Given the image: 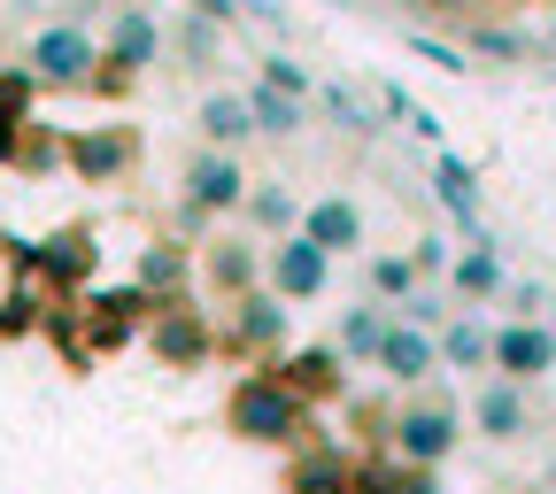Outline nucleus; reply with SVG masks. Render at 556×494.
Wrapping results in <instances>:
<instances>
[{
  "label": "nucleus",
  "mask_w": 556,
  "mask_h": 494,
  "mask_svg": "<svg viewBox=\"0 0 556 494\" xmlns=\"http://www.w3.org/2000/svg\"><path fill=\"white\" fill-rule=\"evenodd\" d=\"M225 433L248 441V448H287V456H294V448H309V402L263 364V371L232 379V394H225Z\"/></svg>",
  "instance_id": "f257e3e1"
},
{
  "label": "nucleus",
  "mask_w": 556,
  "mask_h": 494,
  "mask_svg": "<svg viewBox=\"0 0 556 494\" xmlns=\"http://www.w3.org/2000/svg\"><path fill=\"white\" fill-rule=\"evenodd\" d=\"M456 448H464V402H456L448 387H417V394L394 409L387 456H394V464H417V471H441Z\"/></svg>",
  "instance_id": "f03ea898"
},
{
  "label": "nucleus",
  "mask_w": 556,
  "mask_h": 494,
  "mask_svg": "<svg viewBox=\"0 0 556 494\" xmlns=\"http://www.w3.org/2000/svg\"><path fill=\"white\" fill-rule=\"evenodd\" d=\"M24 69L39 86H54V93H86L101 78V39L86 24H39L31 47H24Z\"/></svg>",
  "instance_id": "7ed1b4c3"
},
{
  "label": "nucleus",
  "mask_w": 556,
  "mask_h": 494,
  "mask_svg": "<svg viewBox=\"0 0 556 494\" xmlns=\"http://www.w3.org/2000/svg\"><path fill=\"white\" fill-rule=\"evenodd\" d=\"M287 332H294V309L278 302L270 287H255V294H240V302H225V325H217V347H232V356H248L255 371L263 364H278L287 356Z\"/></svg>",
  "instance_id": "20e7f679"
},
{
  "label": "nucleus",
  "mask_w": 556,
  "mask_h": 494,
  "mask_svg": "<svg viewBox=\"0 0 556 494\" xmlns=\"http://www.w3.org/2000/svg\"><path fill=\"white\" fill-rule=\"evenodd\" d=\"M163 62V24L148 9H116L109 16V39H101V78L93 93H124L131 78H148V69Z\"/></svg>",
  "instance_id": "39448f33"
},
{
  "label": "nucleus",
  "mask_w": 556,
  "mask_h": 494,
  "mask_svg": "<svg viewBox=\"0 0 556 494\" xmlns=\"http://www.w3.org/2000/svg\"><path fill=\"white\" fill-rule=\"evenodd\" d=\"M464 426H471L479 441H495V448L533 441V426H541L533 387H510V379H495V371H486V379L471 387V402H464Z\"/></svg>",
  "instance_id": "423d86ee"
},
{
  "label": "nucleus",
  "mask_w": 556,
  "mask_h": 494,
  "mask_svg": "<svg viewBox=\"0 0 556 494\" xmlns=\"http://www.w3.org/2000/svg\"><path fill=\"white\" fill-rule=\"evenodd\" d=\"M16 255H24L31 278H47V287H62V294H86V287H93V270H101V240H93V225H54L47 240L16 248Z\"/></svg>",
  "instance_id": "0eeeda50"
},
{
  "label": "nucleus",
  "mask_w": 556,
  "mask_h": 494,
  "mask_svg": "<svg viewBox=\"0 0 556 494\" xmlns=\"http://www.w3.org/2000/svg\"><path fill=\"white\" fill-rule=\"evenodd\" d=\"M248 163L240 155H225V148H193V163H186V178H178V201H193L208 225L217 217H240L248 208Z\"/></svg>",
  "instance_id": "6e6552de"
},
{
  "label": "nucleus",
  "mask_w": 556,
  "mask_h": 494,
  "mask_svg": "<svg viewBox=\"0 0 556 494\" xmlns=\"http://www.w3.org/2000/svg\"><path fill=\"white\" fill-rule=\"evenodd\" d=\"M263 287L278 294V302H317L325 287H332V255L309 240V232H287V240H270L263 248Z\"/></svg>",
  "instance_id": "1a4fd4ad"
},
{
  "label": "nucleus",
  "mask_w": 556,
  "mask_h": 494,
  "mask_svg": "<svg viewBox=\"0 0 556 494\" xmlns=\"http://www.w3.org/2000/svg\"><path fill=\"white\" fill-rule=\"evenodd\" d=\"M148 347L170 371H201L208 356H217V325H208V309H193V294H186V302H163L148 317Z\"/></svg>",
  "instance_id": "9d476101"
},
{
  "label": "nucleus",
  "mask_w": 556,
  "mask_h": 494,
  "mask_svg": "<svg viewBox=\"0 0 556 494\" xmlns=\"http://www.w3.org/2000/svg\"><path fill=\"white\" fill-rule=\"evenodd\" d=\"M62 163L78 170L86 186H116V178H131V163H139V131H131V124L70 131V139H62Z\"/></svg>",
  "instance_id": "9b49d317"
},
{
  "label": "nucleus",
  "mask_w": 556,
  "mask_h": 494,
  "mask_svg": "<svg viewBox=\"0 0 556 494\" xmlns=\"http://www.w3.org/2000/svg\"><path fill=\"white\" fill-rule=\"evenodd\" d=\"M495 379H510V387H541V379H556V325L503 317V325H495Z\"/></svg>",
  "instance_id": "f8f14e48"
},
{
  "label": "nucleus",
  "mask_w": 556,
  "mask_h": 494,
  "mask_svg": "<svg viewBox=\"0 0 556 494\" xmlns=\"http://www.w3.org/2000/svg\"><path fill=\"white\" fill-rule=\"evenodd\" d=\"M371 371H379L387 387H409V394H417V387L441 379V340H433L426 325H402V317H394L387 340H379V364H371Z\"/></svg>",
  "instance_id": "ddd939ff"
},
{
  "label": "nucleus",
  "mask_w": 556,
  "mask_h": 494,
  "mask_svg": "<svg viewBox=\"0 0 556 494\" xmlns=\"http://www.w3.org/2000/svg\"><path fill=\"white\" fill-rule=\"evenodd\" d=\"M503 287H510V263H503L495 232L471 240V248H456V263H448V302H456V309H486V302H503Z\"/></svg>",
  "instance_id": "4468645a"
},
{
  "label": "nucleus",
  "mask_w": 556,
  "mask_h": 494,
  "mask_svg": "<svg viewBox=\"0 0 556 494\" xmlns=\"http://www.w3.org/2000/svg\"><path fill=\"white\" fill-rule=\"evenodd\" d=\"M270 371H278V379H287V387H294V394H302L309 409H317V402H340V394H348V356H340V347H332V340H309V347H287V356H278Z\"/></svg>",
  "instance_id": "2eb2a0df"
},
{
  "label": "nucleus",
  "mask_w": 556,
  "mask_h": 494,
  "mask_svg": "<svg viewBox=\"0 0 556 494\" xmlns=\"http://www.w3.org/2000/svg\"><path fill=\"white\" fill-rule=\"evenodd\" d=\"M201 287L217 294V302H240L263 287V248L248 232H225V240H208L201 248Z\"/></svg>",
  "instance_id": "dca6fc26"
},
{
  "label": "nucleus",
  "mask_w": 556,
  "mask_h": 494,
  "mask_svg": "<svg viewBox=\"0 0 556 494\" xmlns=\"http://www.w3.org/2000/svg\"><path fill=\"white\" fill-rule=\"evenodd\" d=\"M155 302L139 287H86V340L93 347H124L131 332H148Z\"/></svg>",
  "instance_id": "f3484780"
},
{
  "label": "nucleus",
  "mask_w": 556,
  "mask_h": 494,
  "mask_svg": "<svg viewBox=\"0 0 556 494\" xmlns=\"http://www.w3.org/2000/svg\"><path fill=\"white\" fill-rule=\"evenodd\" d=\"M131 287L148 294L155 309H163V302H186V294H193V248H186V240H148V248H139V263H131Z\"/></svg>",
  "instance_id": "a211bd4d"
},
{
  "label": "nucleus",
  "mask_w": 556,
  "mask_h": 494,
  "mask_svg": "<svg viewBox=\"0 0 556 494\" xmlns=\"http://www.w3.org/2000/svg\"><path fill=\"white\" fill-rule=\"evenodd\" d=\"M278 494H356V456L332 448V441H309L287 456V479H278Z\"/></svg>",
  "instance_id": "6ab92c4d"
},
{
  "label": "nucleus",
  "mask_w": 556,
  "mask_h": 494,
  "mask_svg": "<svg viewBox=\"0 0 556 494\" xmlns=\"http://www.w3.org/2000/svg\"><path fill=\"white\" fill-rule=\"evenodd\" d=\"M433 340H441V371H464V379H486V371H495V325H486L479 309H456Z\"/></svg>",
  "instance_id": "aec40b11"
},
{
  "label": "nucleus",
  "mask_w": 556,
  "mask_h": 494,
  "mask_svg": "<svg viewBox=\"0 0 556 494\" xmlns=\"http://www.w3.org/2000/svg\"><path fill=\"white\" fill-rule=\"evenodd\" d=\"M302 232L325 248V255H356L364 248V201L356 193H317L302 208Z\"/></svg>",
  "instance_id": "412c9836"
},
{
  "label": "nucleus",
  "mask_w": 556,
  "mask_h": 494,
  "mask_svg": "<svg viewBox=\"0 0 556 494\" xmlns=\"http://www.w3.org/2000/svg\"><path fill=\"white\" fill-rule=\"evenodd\" d=\"M433 193H441V208L471 232V240H486V201H479V178H471V163L464 155H433Z\"/></svg>",
  "instance_id": "4be33fe9"
},
{
  "label": "nucleus",
  "mask_w": 556,
  "mask_h": 494,
  "mask_svg": "<svg viewBox=\"0 0 556 494\" xmlns=\"http://www.w3.org/2000/svg\"><path fill=\"white\" fill-rule=\"evenodd\" d=\"M193 131H201V148H225V155H240L248 139H255L248 93H201V109H193Z\"/></svg>",
  "instance_id": "5701e85b"
},
{
  "label": "nucleus",
  "mask_w": 556,
  "mask_h": 494,
  "mask_svg": "<svg viewBox=\"0 0 556 494\" xmlns=\"http://www.w3.org/2000/svg\"><path fill=\"white\" fill-rule=\"evenodd\" d=\"M240 217L263 232V248L270 240H287V232H302V201H294V186L287 178H255L248 186V208H240Z\"/></svg>",
  "instance_id": "b1692460"
},
{
  "label": "nucleus",
  "mask_w": 556,
  "mask_h": 494,
  "mask_svg": "<svg viewBox=\"0 0 556 494\" xmlns=\"http://www.w3.org/2000/svg\"><path fill=\"white\" fill-rule=\"evenodd\" d=\"M387 325H394V309H387V302H348V309H340L332 347H340L348 364H379V340H387Z\"/></svg>",
  "instance_id": "393cba45"
},
{
  "label": "nucleus",
  "mask_w": 556,
  "mask_h": 494,
  "mask_svg": "<svg viewBox=\"0 0 556 494\" xmlns=\"http://www.w3.org/2000/svg\"><path fill=\"white\" fill-rule=\"evenodd\" d=\"M356 494H448V486H441V471H417V464L371 456V464H356Z\"/></svg>",
  "instance_id": "a878e982"
},
{
  "label": "nucleus",
  "mask_w": 556,
  "mask_h": 494,
  "mask_svg": "<svg viewBox=\"0 0 556 494\" xmlns=\"http://www.w3.org/2000/svg\"><path fill=\"white\" fill-rule=\"evenodd\" d=\"M248 116H255V139H294V131L309 124V101L270 93V86L255 78V86H248Z\"/></svg>",
  "instance_id": "bb28decb"
},
{
  "label": "nucleus",
  "mask_w": 556,
  "mask_h": 494,
  "mask_svg": "<svg viewBox=\"0 0 556 494\" xmlns=\"http://www.w3.org/2000/svg\"><path fill=\"white\" fill-rule=\"evenodd\" d=\"M364 278H371V302H387V309H402L417 287H426V278H417V263H409V255H394V248H387V255H371V263H364Z\"/></svg>",
  "instance_id": "cd10ccee"
},
{
  "label": "nucleus",
  "mask_w": 556,
  "mask_h": 494,
  "mask_svg": "<svg viewBox=\"0 0 556 494\" xmlns=\"http://www.w3.org/2000/svg\"><path fill=\"white\" fill-rule=\"evenodd\" d=\"M317 109H325V116H332L348 139H371V131H379V116L356 101V86H332V78H325V86H317Z\"/></svg>",
  "instance_id": "c85d7f7f"
},
{
  "label": "nucleus",
  "mask_w": 556,
  "mask_h": 494,
  "mask_svg": "<svg viewBox=\"0 0 556 494\" xmlns=\"http://www.w3.org/2000/svg\"><path fill=\"white\" fill-rule=\"evenodd\" d=\"M170 39H178V54H186V69H217V62H225V31H217V24H201L193 9L178 16V31H170Z\"/></svg>",
  "instance_id": "c756f323"
},
{
  "label": "nucleus",
  "mask_w": 556,
  "mask_h": 494,
  "mask_svg": "<svg viewBox=\"0 0 556 494\" xmlns=\"http://www.w3.org/2000/svg\"><path fill=\"white\" fill-rule=\"evenodd\" d=\"M464 39H471V54H486V62H533V39L526 31H510V24H464Z\"/></svg>",
  "instance_id": "7c9ffc66"
},
{
  "label": "nucleus",
  "mask_w": 556,
  "mask_h": 494,
  "mask_svg": "<svg viewBox=\"0 0 556 494\" xmlns=\"http://www.w3.org/2000/svg\"><path fill=\"white\" fill-rule=\"evenodd\" d=\"M379 109H387V116H402V124H409L417 139H426V148H433V155H441V116H433L426 101H409V93H402L394 78H379Z\"/></svg>",
  "instance_id": "2f4dec72"
},
{
  "label": "nucleus",
  "mask_w": 556,
  "mask_h": 494,
  "mask_svg": "<svg viewBox=\"0 0 556 494\" xmlns=\"http://www.w3.org/2000/svg\"><path fill=\"white\" fill-rule=\"evenodd\" d=\"M263 69H255V78L270 86V93H294V101H317V78H309V69L287 54V47H270V54H255Z\"/></svg>",
  "instance_id": "473e14b6"
},
{
  "label": "nucleus",
  "mask_w": 556,
  "mask_h": 494,
  "mask_svg": "<svg viewBox=\"0 0 556 494\" xmlns=\"http://www.w3.org/2000/svg\"><path fill=\"white\" fill-rule=\"evenodd\" d=\"M503 302H510V317H526V325H548V309H556V287H548V278H510V287H503Z\"/></svg>",
  "instance_id": "72a5a7b5"
},
{
  "label": "nucleus",
  "mask_w": 556,
  "mask_h": 494,
  "mask_svg": "<svg viewBox=\"0 0 556 494\" xmlns=\"http://www.w3.org/2000/svg\"><path fill=\"white\" fill-rule=\"evenodd\" d=\"M409 263H417V278H426V287H433V278L448 287V263H456V240H448V232H417V240H409Z\"/></svg>",
  "instance_id": "f704fd0d"
},
{
  "label": "nucleus",
  "mask_w": 556,
  "mask_h": 494,
  "mask_svg": "<svg viewBox=\"0 0 556 494\" xmlns=\"http://www.w3.org/2000/svg\"><path fill=\"white\" fill-rule=\"evenodd\" d=\"M31 93H39V78L16 62V69H0V124H31Z\"/></svg>",
  "instance_id": "c9c22d12"
},
{
  "label": "nucleus",
  "mask_w": 556,
  "mask_h": 494,
  "mask_svg": "<svg viewBox=\"0 0 556 494\" xmlns=\"http://www.w3.org/2000/svg\"><path fill=\"white\" fill-rule=\"evenodd\" d=\"M394 317H402V325H426V332H441V325H448L456 309H448V287H417V294H409V302H402Z\"/></svg>",
  "instance_id": "e433bc0d"
},
{
  "label": "nucleus",
  "mask_w": 556,
  "mask_h": 494,
  "mask_svg": "<svg viewBox=\"0 0 556 494\" xmlns=\"http://www.w3.org/2000/svg\"><path fill=\"white\" fill-rule=\"evenodd\" d=\"M16 163H24V170H54V163H62V139H54V131L39 139V131L24 124V131H16Z\"/></svg>",
  "instance_id": "4c0bfd02"
},
{
  "label": "nucleus",
  "mask_w": 556,
  "mask_h": 494,
  "mask_svg": "<svg viewBox=\"0 0 556 494\" xmlns=\"http://www.w3.org/2000/svg\"><path fill=\"white\" fill-rule=\"evenodd\" d=\"M409 47H417V62H433V69H448V78H464V47H448V39H426V31H409Z\"/></svg>",
  "instance_id": "58836bf2"
},
{
  "label": "nucleus",
  "mask_w": 556,
  "mask_h": 494,
  "mask_svg": "<svg viewBox=\"0 0 556 494\" xmlns=\"http://www.w3.org/2000/svg\"><path fill=\"white\" fill-rule=\"evenodd\" d=\"M409 9H417V16H441V24H471L486 0H409Z\"/></svg>",
  "instance_id": "ea45409f"
},
{
  "label": "nucleus",
  "mask_w": 556,
  "mask_h": 494,
  "mask_svg": "<svg viewBox=\"0 0 556 494\" xmlns=\"http://www.w3.org/2000/svg\"><path fill=\"white\" fill-rule=\"evenodd\" d=\"M240 16L263 24V31H287V0H240Z\"/></svg>",
  "instance_id": "a19ab883"
},
{
  "label": "nucleus",
  "mask_w": 556,
  "mask_h": 494,
  "mask_svg": "<svg viewBox=\"0 0 556 494\" xmlns=\"http://www.w3.org/2000/svg\"><path fill=\"white\" fill-rule=\"evenodd\" d=\"M193 16L217 24V31H232V24H240V0H193Z\"/></svg>",
  "instance_id": "79ce46f5"
},
{
  "label": "nucleus",
  "mask_w": 556,
  "mask_h": 494,
  "mask_svg": "<svg viewBox=\"0 0 556 494\" xmlns=\"http://www.w3.org/2000/svg\"><path fill=\"white\" fill-rule=\"evenodd\" d=\"M541 486H548V494H556V464H548V471H541Z\"/></svg>",
  "instance_id": "37998d69"
},
{
  "label": "nucleus",
  "mask_w": 556,
  "mask_h": 494,
  "mask_svg": "<svg viewBox=\"0 0 556 494\" xmlns=\"http://www.w3.org/2000/svg\"><path fill=\"white\" fill-rule=\"evenodd\" d=\"M510 494H548V486H541V479H533V486H510Z\"/></svg>",
  "instance_id": "c03bdc74"
},
{
  "label": "nucleus",
  "mask_w": 556,
  "mask_h": 494,
  "mask_svg": "<svg viewBox=\"0 0 556 494\" xmlns=\"http://www.w3.org/2000/svg\"><path fill=\"white\" fill-rule=\"evenodd\" d=\"M116 9H148V0H116Z\"/></svg>",
  "instance_id": "a18cd8bd"
},
{
  "label": "nucleus",
  "mask_w": 556,
  "mask_h": 494,
  "mask_svg": "<svg viewBox=\"0 0 556 494\" xmlns=\"http://www.w3.org/2000/svg\"><path fill=\"white\" fill-rule=\"evenodd\" d=\"M9 248H16V240H0V255H9Z\"/></svg>",
  "instance_id": "49530a36"
},
{
  "label": "nucleus",
  "mask_w": 556,
  "mask_h": 494,
  "mask_svg": "<svg viewBox=\"0 0 556 494\" xmlns=\"http://www.w3.org/2000/svg\"><path fill=\"white\" fill-rule=\"evenodd\" d=\"M548 47H556V24H548Z\"/></svg>",
  "instance_id": "de8ad7c7"
},
{
  "label": "nucleus",
  "mask_w": 556,
  "mask_h": 494,
  "mask_svg": "<svg viewBox=\"0 0 556 494\" xmlns=\"http://www.w3.org/2000/svg\"><path fill=\"white\" fill-rule=\"evenodd\" d=\"M86 9H101V0H86Z\"/></svg>",
  "instance_id": "09e8293b"
}]
</instances>
